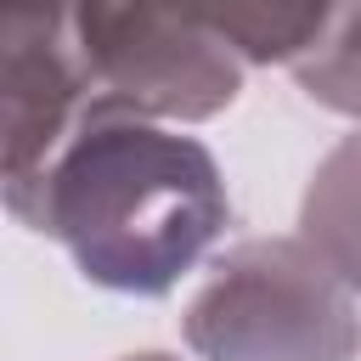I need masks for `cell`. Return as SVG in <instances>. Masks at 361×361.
I'll list each match as a JSON object with an SVG mask.
<instances>
[{
	"instance_id": "cell-4",
	"label": "cell",
	"mask_w": 361,
	"mask_h": 361,
	"mask_svg": "<svg viewBox=\"0 0 361 361\" xmlns=\"http://www.w3.org/2000/svg\"><path fill=\"white\" fill-rule=\"evenodd\" d=\"M0 56H6V197H17L51 169V158L102 102L79 39V0H0Z\"/></svg>"
},
{
	"instance_id": "cell-7",
	"label": "cell",
	"mask_w": 361,
	"mask_h": 361,
	"mask_svg": "<svg viewBox=\"0 0 361 361\" xmlns=\"http://www.w3.org/2000/svg\"><path fill=\"white\" fill-rule=\"evenodd\" d=\"M293 79L305 85L310 102L361 118V0H338L333 28H327L322 45L293 68Z\"/></svg>"
},
{
	"instance_id": "cell-5",
	"label": "cell",
	"mask_w": 361,
	"mask_h": 361,
	"mask_svg": "<svg viewBox=\"0 0 361 361\" xmlns=\"http://www.w3.org/2000/svg\"><path fill=\"white\" fill-rule=\"evenodd\" d=\"M248 62L299 68L338 17V0H180Z\"/></svg>"
},
{
	"instance_id": "cell-2",
	"label": "cell",
	"mask_w": 361,
	"mask_h": 361,
	"mask_svg": "<svg viewBox=\"0 0 361 361\" xmlns=\"http://www.w3.org/2000/svg\"><path fill=\"white\" fill-rule=\"evenodd\" d=\"M186 344L203 361H350L355 288L305 237L237 243L186 305Z\"/></svg>"
},
{
	"instance_id": "cell-1",
	"label": "cell",
	"mask_w": 361,
	"mask_h": 361,
	"mask_svg": "<svg viewBox=\"0 0 361 361\" xmlns=\"http://www.w3.org/2000/svg\"><path fill=\"white\" fill-rule=\"evenodd\" d=\"M6 203L56 237L96 288L141 299L169 293L231 214L209 147L124 102H96L51 169Z\"/></svg>"
},
{
	"instance_id": "cell-3",
	"label": "cell",
	"mask_w": 361,
	"mask_h": 361,
	"mask_svg": "<svg viewBox=\"0 0 361 361\" xmlns=\"http://www.w3.org/2000/svg\"><path fill=\"white\" fill-rule=\"evenodd\" d=\"M79 39L102 102L147 118H214L248 73V56L180 0H79Z\"/></svg>"
},
{
	"instance_id": "cell-8",
	"label": "cell",
	"mask_w": 361,
	"mask_h": 361,
	"mask_svg": "<svg viewBox=\"0 0 361 361\" xmlns=\"http://www.w3.org/2000/svg\"><path fill=\"white\" fill-rule=\"evenodd\" d=\"M124 361H169V355H124Z\"/></svg>"
},
{
	"instance_id": "cell-6",
	"label": "cell",
	"mask_w": 361,
	"mask_h": 361,
	"mask_svg": "<svg viewBox=\"0 0 361 361\" xmlns=\"http://www.w3.org/2000/svg\"><path fill=\"white\" fill-rule=\"evenodd\" d=\"M305 243L361 293V135H344L305 192Z\"/></svg>"
}]
</instances>
